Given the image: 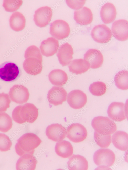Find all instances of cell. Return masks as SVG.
I'll use <instances>...</instances> for the list:
<instances>
[{"label":"cell","instance_id":"29","mask_svg":"<svg viewBox=\"0 0 128 170\" xmlns=\"http://www.w3.org/2000/svg\"><path fill=\"white\" fill-rule=\"evenodd\" d=\"M128 71L123 70L119 71L115 75L114 81L115 84L119 89L126 90L128 89Z\"/></svg>","mask_w":128,"mask_h":170},{"label":"cell","instance_id":"24","mask_svg":"<svg viewBox=\"0 0 128 170\" xmlns=\"http://www.w3.org/2000/svg\"><path fill=\"white\" fill-rule=\"evenodd\" d=\"M111 138L112 143L119 150L125 151L127 149L128 135L126 132L117 131L112 135Z\"/></svg>","mask_w":128,"mask_h":170},{"label":"cell","instance_id":"1","mask_svg":"<svg viewBox=\"0 0 128 170\" xmlns=\"http://www.w3.org/2000/svg\"><path fill=\"white\" fill-rule=\"evenodd\" d=\"M24 57L25 59L23 67L27 73L36 75L41 73L42 69V57L37 47L34 45L28 47L25 52Z\"/></svg>","mask_w":128,"mask_h":170},{"label":"cell","instance_id":"9","mask_svg":"<svg viewBox=\"0 0 128 170\" xmlns=\"http://www.w3.org/2000/svg\"><path fill=\"white\" fill-rule=\"evenodd\" d=\"M108 116L115 121L121 122L127 117V112L122 102H113L109 106L107 111Z\"/></svg>","mask_w":128,"mask_h":170},{"label":"cell","instance_id":"26","mask_svg":"<svg viewBox=\"0 0 128 170\" xmlns=\"http://www.w3.org/2000/svg\"><path fill=\"white\" fill-rule=\"evenodd\" d=\"M70 72L76 75L84 73L90 68L89 63L84 59H76L71 61L68 66Z\"/></svg>","mask_w":128,"mask_h":170},{"label":"cell","instance_id":"17","mask_svg":"<svg viewBox=\"0 0 128 170\" xmlns=\"http://www.w3.org/2000/svg\"><path fill=\"white\" fill-rule=\"evenodd\" d=\"M73 48L67 43L61 45L57 53L60 63L64 66L69 64L73 59Z\"/></svg>","mask_w":128,"mask_h":170},{"label":"cell","instance_id":"15","mask_svg":"<svg viewBox=\"0 0 128 170\" xmlns=\"http://www.w3.org/2000/svg\"><path fill=\"white\" fill-rule=\"evenodd\" d=\"M67 95V92L63 87L54 86L48 91L47 98L50 104L57 106L66 101Z\"/></svg>","mask_w":128,"mask_h":170},{"label":"cell","instance_id":"23","mask_svg":"<svg viewBox=\"0 0 128 170\" xmlns=\"http://www.w3.org/2000/svg\"><path fill=\"white\" fill-rule=\"evenodd\" d=\"M67 164L70 170H87L88 168V162L86 159L79 155H73L69 159Z\"/></svg>","mask_w":128,"mask_h":170},{"label":"cell","instance_id":"3","mask_svg":"<svg viewBox=\"0 0 128 170\" xmlns=\"http://www.w3.org/2000/svg\"><path fill=\"white\" fill-rule=\"evenodd\" d=\"M38 115V109L34 104L29 103L17 106L12 113L13 119L19 124L26 122L33 123L37 119Z\"/></svg>","mask_w":128,"mask_h":170},{"label":"cell","instance_id":"13","mask_svg":"<svg viewBox=\"0 0 128 170\" xmlns=\"http://www.w3.org/2000/svg\"><path fill=\"white\" fill-rule=\"evenodd\" d=\"M67 101L70 106L74 109H79L83 107L87 102L86 94L79 90H75L69 93Z\"/></svg>","mask_w":128,"mask_h":170},{"label":"cell","instance_id":"12","mask_svg":"<svg viewBox=\"0 0 128 170\" xmlns=\"http://www.w3.org/2000/svg\"><path fill=\"white\" fill-rule=\"evenodd\" d=\"M19 73L18 67L14 63L7 62L0 66V79L3 81H13L18 77Z\"/></svg>","mask_w":128,"mask_h":170},{"label":"cell","instance_id":"10","mask_svg":"<svg viewBox=\"0 0 128 170\" xmlns=\"http://www.w3.org/2000/svg\"><path fill=\"white\" fill-rule=\"evenodd\" d=\"M91 35L94 41L101 43L108 42L110 40L112 35L111 29L104 24L95 26L92 30Z\"/></svg>","mask_w":128,"mask_h":170},{"label":"cell","instance_id":"34","mask_svg":"<svg viewBox=\"0 0 128 170\" xmlns=\"http://www.w3.org/2000/svg\"><path fill=\"white\" fill-rule=\"evenodd\" d=\"M12 142L9 137L4 134L0 133V151L5 152L10 150Z\"/></svg>","mask_w":128,"mask_h":170},{"label":"cell","instance_id":"14","mask_svg":"<svg viewBox=\"0 0 128 170\" xmlns=\"http://www.w3.org/2000/svg\"><path fill=\"white\" fill-rule=\"evenodd\" d=\"M111 30L113 36L117 40L123 41L128 38V22L125 19L115 21L113 23Z\"/></svg>","mask_w":128,"mask_h":170},{"label":"cell","instance_id":"32","mask_svg":"<svg viewBox=\"0 0 128 170\" xmlns=\"http://www.w3.org/2000/svg\"><path fill=\"white\" fill-rule=\"evenodd\" d=\"M12 120L10 116L5 112H0V131L7 132L11 128Z\"/></svg>","mask_w":128,"mask_h":170},{"label":"cell","instance_id":"22","mask_svg":"<svg viewBox=\"0 0 128 170\" xmlns=\"http://www.w3.org/2000/svg\"><path fill=\"white\" fill-rule=\"evenodd\" d=\"M100 14L103 22L105 24H108L114 20L117 12L114 5L110 3H107L102 6Z\"/></svg>","mask_w":128,"mask_h":170},{"label":"cell","instance_id":"16","mask_svg":"<svg viewBox=\"0 0 128 170\" xmlns=\"http://www.w3.org/2000/svg\"><path fill=\"white\" fill-rule=\"evenodd\" d=\"M66 129L61 125L58 123L52 124L46 128V134L48 138L56 142L64 139L66 135Z\"/></svg>","mask_w":128,"mask_h":170},{"label":"cell","instance_id":"4","mask_svg":"<svg viewBox=\"0 0 128 170\" xmlns=\"http://www.w3.org/2000/svg\"><path fill=\"white\" fill-rule=\"evenodd\" d=\"M91 125L95 131L104 135L112 134L117 130V126L112 120L106 117L99 116L94 118Z\"/></svg>","mask_w":128,"mask_h":170},{"label":"cell","instance_id":"33","mask_svg":"<svg viewBox=\"0 0 128 170\" xmlns=\"http://www.w3.org/2000/svg\"><path fill=\"white\" fill-rule=\"evenodd\" d=\"M22 3V0H4L2 6L6 11L12 12L19 9Z\"/></svg>","mask_w":128,"mask_h":170},{"label":"cell","instance_id":"31","mask_svg":"<svg viewBox=\"0 0 128 170\" xmlns=\"http://www.w3.org/2000/svg\"><path fill=\"white\" fill-rule=\"evenodd\" d=\"M111 134L104 135L95 131L94 133V139L97 144L100 147L105 148L110 145L111 141Z\"/></svg>","mask_w":128,"mask_h":170},{"label":"cell","instance_id":"7","mask_svg":"<svg viewBox=\"0 0 128 170\" xmlns=\"http://www.w3.org/2000/svg\"><path fill=\"white\" fill-rule=\"evenodd\" d=\"M67 137L72 142L79 143L84 141L87 134V130L84 126L78 123L71 124L67 129Z\"/></svg>","mask_w":128,"mask_h":170},{"label":"cell","instance_id":"20","mask_svg":"<svg viewBox=\"0 0 128 170\" xmlns=\"http://www.w3.org/2000/svg\"><path fill=\"white\" fill-rule=\"evenodd\" d=\"M74 19L77 23L82 25H87L92 22L93 14L90 9L84 6L81 9L74 11Z\"/></svg>","mask_w":128,"mask_h":170},{"label":"cell","instance_id":"6","mask_svg":"<svg viewBox=\"0 0 128 170\" xmlns=\"http://www.w3.org/2000/svg\"><path fill=\"white\" fill-rule=\"evenodd\" d=\"M70 32L68 24L64 20H57L51 23L49 33L53 37L58 40H62L67 37Z\"/></svg>","mask_w":128,"mask_h":170},{"label":"cell","instance_id":"28","mask_svg":"<svg viewBox=\"0 0 128 170\" xmlns=\"http://www.w3.org/2000/svg\"><path fill=\"white\" fill-rule=\"evenodd\" d=\"M9 22L11 28L14 31L18 32L22 31L24 28L26 19L22 13L16 11L13 13L11 16Z\"/></svg>","mask_w":128,"mask_h":170},{"label":"cell","instance_id":"35","mask_svg":"<svg viewBox=\"0 0 128 170\" xmlns=\"http://www.w3.org/2000/svg\"><path fill=\"white\" fill-rule=\"evenodd\" d=\"M11 100L9 95L4 92L0 93V112H5L10 107Z\"/></svg>","mask_w":128,"mask_h":170},{"label":"cell","instance_id":"5","mask_svg":"<svg viewBox=\"0 0 128 170\" xmlns=\"http://www.w3.org/2000/svg\"><path fill=\"white\" fill-rule=\"evenodd\" d=\"M94 163L100 168H108L112 166L115 160L113 152L109 149L102 148L97 150L93 156Z\"/></svg>","mask_w":128,"mask_h":170},{"label":"cell","instance_id":"25","mask_svg":"<svg viewBox=\"0 0 128 170\" xmlns=\"http://www.w3.org/2000/svg\"><path fill=\"white\" fill-rule=\"evenodd\" d=\"M49 80L54 85L62 86L66 84L68 79L66 73L60 69H54L48 75Z\"/></svg>","mask_w":128,"mask_h":170},{"label":"cell","instance_id":"27","mask_svg":"<svg viewBox=\"0 0 128 170\" xmlns=\"http://www.w3.org/2000/svg\"><path fill=\"white\" fill-rule=\"evenodd\" d=\"M55 150L58 155L64 158L70 157L73 152V148L71 144L69 142L64 140L56 143Z\"/></svg>","mask_w":128,"mask_h":170},{"label":"cell","instance_id":"8","mask_svg":"<svg viewBox=\"0 0 128 170\" xmlns=\"http://www.w3.org/2000/svg\"><path fill=\"white\" fill-rule=\"evenodd\" d=\"M9 94L10 98L13 102L20 104L26 102L29 96L27 88L19 84L15 85L11 87Z\"/></svg>","mask_w":128,"mask_h":170},{"label":"cell","instance_id":"36","mask_svg":"<svg viewBox=\"0 0 128 170\" xmlns=\"http://www.w3.org/2000/svg\"><path fill=\"white\" fill-rule=\"evenodd\" d=\"M86 0H66V3L70 8L77 10L81 8L85 3Z\"/></svg>","mask_w":128,"mask_h":170},{"label":"cell","instance_id":"2","mask_svg":"<svg viewBox=\"0 0 128 170\" xmlns=\"http://www.w3.org/2000/svg\"><path fill=\"white\" fill-rule=\"evenodd\" d=\"M15 146L16 152L20 156L25 154L33 155L34 149L42 141L36 134L31 133H25L18 139Z\"/></svg>","mask_w":128,"mask_h":170},{"label":"cell","instance_id":"18","mask_svg":"<svg viewBox=\"0 0 128 170\" xmlns=\"http://www.w3.org/2000/svg\"><path fill=\"white\" fill-rule=\"evenodd\" d=\"M59 47L58 41L51 37L44 40L42 42L40 49L43 55L48 57L53 56L56 53Z\"/></svg>","mask_w":128,"mask_h":170},{"label":"cell","instance_id":"11","mask_svg":"<svg viewBox=\"0 0 128 170\" xmlns=\"http://www.w3.org/2000/svg\"><path fill=\"white\" fill-rule=\"evenodd\" d=\"M52 15L51 7L47 6L42 7L35 11L33 20L37 26L41 28L44 27L49 24Z\"/></svg>","mask_w":128,"mask_h":170},{"label":"cell","instance_id":"21","mask_svg":"<svg viewBox=\"0 0 128 170\" xmlns=\"http://www.w3.org/2000/svg\"><path fill=\"white\" fill-rule=\"evenodd\" d=\"M17 160L16 165L17 170H34L37 161L32 155L25 154L21 156Z\"/></svg>","mask_w":128,"mask_h":170},{"label":"cell","instance_id":"19","mask_svg":"<svg viewBox=\"0 0 128 170\" xmlns=\"http://www.w3.org/2000/svg\"><path fill=\"white\" fill-rule=\"evenodd\" d=\"M84 59L89 63L90 67L92 69L100 67L103 61V55L101 52L94 49L88 50L84 55Z\"/></svg>","mask_w":128,"mask_h":170},{"label":"cell","instance_id":"30","mask_svg":"<svg viewBox=\"0 0 128 170\" xmlns=\"http://www.w3.org/2000/svg\"><path fill=\"white\" fill-rule=\"evenodd\" d=\"M90 92L93 95L100 96L104 95L106 90V86L104 82L97 81L91 84L89 87Z\"/></svg>","mask_w":128,"mask_h":170}]
</instances>
